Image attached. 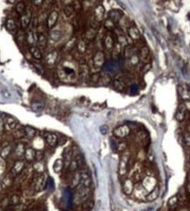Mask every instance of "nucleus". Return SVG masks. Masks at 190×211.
Listing matches in <instances>:
<instances>
[{
    "instance_id": "nucleus-1",
    "label": "nucleus",
    "mask_w": 190,
    "mask_h": 211,
    "mask_svg": "<svg viewBox=\"0 0 190 211\" xmlns=\"http://www.w3.org/2000/svg\"><path fill=\"white\" fill-rule=\"evenodd\" d=\"M141 184L144 187V188L148 193H150L157 186V181L156 178L153 176H146L143 178Z\"/></svg>"
},
{
    "instance_id": "nucleus-2",
    "label": "nucleus",
    "mask_w": 190,
    "mask_h": 211,
    "mask_svg": "<svg viewBox=\"0 0 190 211\" xmlns=\"http://www.w3.org/2000/svg\"><path fill=\"white\" fill-rule=\"evenodd\" d=\"M136 199L140 201H146V196L148 194V192L144 188L141 183H137L134 185V189L132 193Z\"/></svg>"
},
{
    "instance_id": "nucleus-3",
    "label": "nucleus",
    "mask_w": 190,
    "mask_h": 211,
    "mask_svg": "<svg viewBox=\"0 0 190 211\" xmlns=\"http://www.w3.org/2000/svg\"><path fill=\"white\" fill-rule=\"evenodd\" d=\"M178 94L184 101H190V88L186 84H180L177 87Z\"/></svg>"
},
{
    "instance_id": "nucleus-4",
    "label": "nucleus",
    "mask_w": 190,
    "mask_h": 211,
    "mask_svg": "<svg viewBox=\"0 0 190 211\" xmlns=\"http://www.w3.org/2000/svg\"><path fill=\"white\" fill-rule=\"evenodd\" d=\"M140 63H143L144 64H150V50L149 48L144 46L143 48H140V50H138V54H137Z\"/></svg>"
},
{
    "instance_id": "nucleus-5",
    "label": "nucleus",
    "mask_w": 190,
    "mask_h": 211,
    "mask_svg": "<svg viewBox=\"0 0 190 211\" xmlns=\"http://www.w3.org/2000/svg\"><path fill=\"white\" fill-rule=\"evenodd\" d=\"M129 159H130V154L128 152L124 153L120 160V164H119V173L120 175H124L127 172V168H128V163H129Z\"/></svg>"
},
{
    "instance_id": "nucleus-6",
    "label": "nucleus",
    "mask_w": 190,
    "mask_h": 211,
    "mask_svg": "<svg viewBox=\"0 0 190 211\" xmlns=\"http://www.w3.org/2000/svg\"><path fill=\"white\" fill-rule=\"evenodd\" d=\"M130 132V127L127 125H121L114 129V135L117 138H124L127 136H129Z\"/></svg>"
},
{
    "instance_id": "nucleus-7",
    "label": "nucleus",
    "mask_w": 190,
    "mask_h": 211,
    "mask_svg": "<svg viewBox=\"0 0 190 211\" xmlns=\"http://www.w3.org/2000/svg\"><path fill=\"white\" fill-rule=\"evenodd\" d=\"M186 113H187V106H186V104L185 103H180L178 107H177V110L175 112V115H174L177 122H181L182 120L185 119Z\"/></svg>"
},
{
    "instance_id": "nucleus-8",
    "label": "nucleus",
    "mask_w": 190,
    "mask_h": 211,
    "mask_svg": "<svg viewBox=\"0 0 190 211\" xmlns=\"http://www.w3.org/2000/svg\"><path fill=\"white\" fill-rule=\"evenodd\" d=\"M58 17H59V15L56 11H53L49 13V15L47 19V26L49 29H52L55 26V24L58 20Z\"/></svg>"
},
{
    "instance_id": "nucleus-9",
    "label": "nucleus",
    "mask_w": 190,
    "mask_h": 211,
    "mask_svg": "<svg viewBox=\"0 0 190 211\" xmlns=\"http://www.w3.org/2000/svg\"><path fill=\"white\" fill-rule=\"evenodd\" d=\"M128 35L130 38L133 41H137L141 38V34L139 29L136 26H131L128 29Z\"/></svg>"
},
{
    "instance_id": "nucleus-10",
    "label": "nucleus",
    "mask_w": 190,
    "mask_h": 211,
    "mask_svg": "<svg viewBox=\"0 0 190 211\" xmlns=\"http://www.w3.org/2000/svg\"><path fill=\"white\" fill-rule=\"evenodd\" d=\"M123 17V14L121 11L116 10V9H113L108 12V19L113 21L114 23H117L119 22L121 18Z\"/></svg>"
},
{
    "instance_id": "nucleus-11",
    "label": "nucleus",
    "mask_w": 190,
    "mask_h": 211,
    "mask_svg": "<svg viewBox=\"0 0 190 211\" xmlns=\"http://www.w3.org/2000/svg\"><path fill=\"white\" fill-rule=\"evenodd\" d=\"M123 192L127 194V195H130L133 193V189H134V183L132 181V179L130 178H127L124 183H123Z\"/></svg>"
},
{
    "instance_id": "nucleus-12",
    "label": "nucleus",
    "mask_w": 190,
    "mask_h": 211,
    "mask_svg": "<svg viewBox=\"0 0 190 211\" xmlns=\"http://www.w3.org/2000/svg\"><path fill=\"white\" fill-rule=\"evenodd\" d=\"M137 54H138V49L136 47H134L133 45H128V46L125 47V49H124V56L127 59H130L132 56L137 55Z\"/></svg>"
},
{
    "instance_id": "nucleus-13",
    "label": "nucleus",
    "mask_w": 190,
    "mask_h": 211,
    "mask_svg": "<svg viewBox=\"0 0 190 211\" xmlns=\"http://www.w3.org/2000/svg\"><path fill=\"white\" fill-rule=\"evenodd\" d=\"M93 64H94L95 66H97V67H101L105 64L104 54L101 51H99L95 54V55L93 57Z\"/></svg>"
},
{
    "instance_id": "nucleus-14",
    "label": "nucleus",
    "mask_w": 190,
    "mask_h": 211,
    "mask_svg": "<svg viewBox=\"0 0 190 211\" xmlns=\"http://www.w3.org/2000/svg\"><path fill=\"white\" fill-rule=\"evenodd\" d=\"M104 14H105V8L102 5H98L96 8L94 9V17L96 19L97 21H102L104 19Z\"/></svg>"
},
{
    "instance_id": "nucleus-15",
    "label": "nucleus",
    "mask_w": 190,
    "mask_h": 211,
    "mask_svg": "<svg viewBox=\"0 0 190 211\" xmlns=\"http://www.w3.org/2000/svg\"><path fill=\"white\" fill-rule=\"evenodd\" d=\"M44 139L46 141V143L51 146V147H54L56 145V143H58V138H57V136L53 134V133H46L44 135Z\"/></svg>"
},
{
    "instance_id": "nucleus-16",
    "label": "nucleus",
    "mask_w": 190,
    "mask_h": 211,
    "mask_svg": "<svg viewBox=\"0 0 190 211\" xmlns=\"http://www.w3.org/2000/svg\"><path fill=\"white\" fill-rule=\"evenodd\" d=\"M103 44H104V47L106 48V49L107 50H112L114 48V40L112 38V36L110 35H106L105 37H104V40H103Z\"/></svg>"
},
{
    "instance_id": "nucleus-17",
    "label": "nucleus",
    "mask_w": 190,
    "mask_h": 211,
    "mask_svg": "<svg viewBox=\"0 0 190 211\" xmlns=\"http://www.w3.org/2000/svg\"><path fill=\"white\" fill-rule=\"evenodd\" d=\"M158 195H159V187H158V186H157L151 192L148 193L146 196V201H154L157 199Z\"/></svg>"
},
{
    "instance_id": "nucleus-18",
    "label": "nucleus",
    "mask_w": 190,
    "mask_h": 211,
    "mask_svg": "<svg viewBox=\"0 0 190 211\" xmlns=\"http://www.w3.org/2000/svg\"><path fill=\"white\" fill-rule=\"evenodd\" d=\"M62 72H63V75L67 77H70V78H72V77H76V71L71 68V67H69V66H64L62 68Z\"/></svg>"
},
{
    "instance_id": "nucleus-19",
    "label": "nucleus",
    "mask_w": 190,
    "mask_h": 211,
    "mask_svg": "<svg viewBox=\"0 0 190 211\" xmlns=\"http://www.w3.org/2000/svg\"><path fill=\"white\" fill-rule=\"evenodd\" d=\"M57 59V53L53 51V52H50L48 55H47V58H46V61H47V64H49V65H52V64H55V61Z\"/></svg>"
},
{
    "instance_id": "nucleus-20",
    "label": "nucleus",
    "mask_w": 190,
    "mask_h": 211,
    "mask_svg": "<svg viewBox=\"0 0 190 211\" xmlns=\"http://www.w3.org/2000/svg\"><path fill=\"white\" fill-rule=\"evenodd\" d=\"M30 53H31V55H33L35 59H37V60H39V59H41L42 58V52H41V50L38 48H36V47H34V46H31V48H30Z\"/></svg>"
},
{
    "instance_id": "nucleus-21",
    "label": "nucleus",
    "mask_w": 190,
    "mask_h": 211,
    "mask_svg": "<svg viewBox=\"0 0 190 211\" xmlns=\"http://www.w3.org/2000/svg\"><path fill=\"white\" fill-rule=\"evenodd\" d=\"M32 109L36 113H40L43 109V104L41 101H35L32 103Z\"/></svg>"
},
{
    "instance_id": "nucleus-22",
    "label": "nucleus",
    "mask_w": 190,
    "mask_h": 211,
    "mask_svg": "<svg viewBox=\"0 0 190 211\" xmlns=\"http://www.w3.org/2000/svg\"><path fill=\"white\" fill-rule=\"evenodd\" d=\"M77 49L79 53L83 54L85 52L86 50V44L85 42V41L83 40H79L78 42H77Z\"/></svg>"
},
{
    "instance_id": "nucleus-23",
    "label": "nucleus",
    "mask_w": 190,
    "mask_h": 211,
    "mask_svg": "<svg viewBox=\"0 0 190 211\" xmlns=\"http://www.w3.org/2000/svg\"><path fill=\"white\" fill-rule=\"evenodd\" d=\"M48 42H47V38L43 35H40L38 37V45L41 48H45L47 47Z\"/></svg>"
},
{
    "instance_id": "nucleus-24",
    "label": "nucleus",
    "mask_w": 190,
    "mask_h": 211,
    "mask_svg": "<svg viewBox=\"0 0 190 211\" xmlns=\"http://www.w3.org/2000/svg\"><path fill=\"white\" fill-rule=\"evenodd\" d=\"M178 201H179V199H178V196H177V195L172 196V197L168 200V202H167L168 207H169L170 208H172V209L174 208L177 206Z\"/></svg>"
},
{
    "instance_id": "nucleus-25",
    "label": "nucleus",
    "mask_w": 190,
    "mask_h": 211,
    "mask_svg": "<svg viewBox=\"0 0 190 211\" xmlns=\"http://www.w3.org/2000/svg\"><path fill=\"white\" fill-rule=\"evenodd\" d=\"M62 165H63V161L62 159H56L55 162L54 163V166H53L54 171L57 173L60 172L62 168Z\"/></svg>"
},
{
    "instance_id": "nucleus-26",
    "label": "nucleus",
    "mask_w": 190,
    "mask_h": 211,
    "mask_svg": "<svg viewBox=\"0 0 190 211\" xmlns=\"http://www.w3.org/2000/svg\"><path fill=\"white\" fill-rule=\"evenodd\" d=\"M81 182V177H80V173L79 172H76V174L74 175L73 178H72V184L71 187H76L79 185V183Z\"/></svg>"
},
{
    "instance_id": "nucleus-27",
    "label": "nucleus",
    "mask_w": 190,
    "mask_h": 211,
    "mask_svg": "<svg viewBox=\"0 0 190 211\" xmlns=\"http://www.w3.org/2000/svg\"><path fill=\"white\" fill-rule=\"evenodd\" d=\"M0 93H1L3 95V97H5L6 99L11 98V93L8 91V89L1 84H0Z\"/></svg>"
},
{
    "instance_id": "nucleus-28",
    "label": "nucleus",
    "mask_w": 190,
    "mask_h": 211,
    "mask_svg": "<svg viewBox=\"0 0 190 211\" xmlns=\"http://www.w3.org/2000/svg\"><path fill=\"white\" fill-rule=\"evenodd\" d=\"M117 39H118V43L121 45V46H128L129 44V42H128V39H127V37L124 35H118V37H117Z\"/></svg>"
},
{
    "instance_id": "nucleus-29",
    "label": "nucleus",
    "mask_w": 190,
    "mask_h": 211,
    "mask_svg": "<svg viewBox=\"0 0 190 211\" xmlns=\"http://www.w3.org/2000/svg\"><path fill=\"white\" fill-rule=\"evenodd\" d=\"M62 34L58 30H53V31L50 33V38L54 41V42H57L59 41V39L61 38Z\"/></svg>"
},
{
    "instance_id": "nucleus-30",
    "label": "nucleus",
    "mask_w": 190,
    "mask_h": 211,
    "mask_svg": "<svg viewBox=\"0 0 190 211\" xmlns=\"http://www.w3.org/2000/svg\"><path fill=\"white\" fill-rule=\"evenodd\" d=\"M35 154V150L33 149H31V148H29V149H27L26 150V159L28 161H32V160L34 159Z\"/></svg>"
},
{
    "instance_id": "nucleus-31",
    "label": "nucleus",
    "mask_w": 190,
    "mask_h": 211,
    "mask_svg": "<svg viewBox=\"0 0 190 211\" xmlns=\"http://www.w3.org/2000/svg\"><path fill=\"white\" fill-rule=\"evenodd\" d=\"M16 11L18 13L23 15L26 12V5L24 2H19L18 3V5L16 6Z\"/></svg>"
},
{
    "instance_id": "nucleus-32",
    "label": "nucleus",
    "mask_w": 190,
    "mask_h": 211,
    "mask_svg": "<svg viewBox=\"0 0 190 211\" xmlns=\"http://www.w3.org/2000/svg\"><path fill=\"white\" fill-rule=\"evenodd\" d=\"M21 25H22V27L23 28H26L28 25H29V22H30V18L28 15H26V13H24L22 16H21Z\"/></svg>"
},
{
    "instance_id": "nucleus-33",
    "label": "nucleus",
    "mask_w": 190,
    "mask_h": 211,
    "mask_svg": "<svg viewBox=\"0 0 190 211\" xmlns=\"http://www.w3.org/2000/svg\"><path fill=\"white\" fill-rule=\"evenodd\" d=\"M63 12H64V14L67 17H71L74 13L75 10H74L72 6H66L64 8H63Z\"/></svg>"
},
{
    "instance_id": "nucleus-34",
    "label": "nucleus",
    "mask_w": 190,
    "mask_h": 211,
    "mask_svg": "<svg viewBox=\"0 0 190 211\" xmlns=\"http://www.w3.org/2000/svg\"><path fill=\"white\" fill-rule=\"evenodd\" d=\"M113 84H114V86L115 87V89L119 90V91H122V90L124 89V87H125L124 83L122 81L119 80V79H115Z\"/></svg>"
},
{
    "instance_id": "nucleus-35",
    "label": "nucleus",
    "mask_w": 190,
    "mask_h": 211,
    "mask_svg": "<svg viewBox=\"0 0 190 211\" xmlns=\"http://www.w3.org/2000/svg\"><path fill=\"white\" fill-rule=\"evenodd\" d=\"M35 34L32 32V31H29L27 33V35H26V41L27 42L30 44V45H34L35 42Z\"/></svg>"
},
{
    "instance_id": "nucleus-36",
    "label": "nucleus",
    "mask_w": 190,
    "mask_h": 211,
    "mask_svg": "<svg viewBox=\"0 0 190 211\" xmlns=\"http://www.w3.org/2000/svg\"><path fill=\"white\" fill-rule=\"evenodd\" d=\"M129 61H130V64H131L132 66H137V65L140 64V60H139V57H138L137 55L132 56L131 58H130V59H129Z\"/></svg>"
},
{
    "instance_id": "nucleus-37",
    "label": "nucleus",
    "mask_w": 190,
    "mask_h": 211,
    "mask_svg": "<svg viewBox=\"0 0 190 211\" xmlns=\"http://www.w3.org/2000/svg\"><path fill=\"white\" fill-rule=\"evenodd\" d=\"M78 168V164L77 160H76V159L71 160V164H70V165H69V169H70V171H71V172H76Z\"/></svg>"
},
{
    "instance_id": "nucleus-38",
    "label": "nucleus",
    "mask_w": 190,
    "mask_h": 211,
    "mask_svg": "<svg viewBox=\"0 0 190 211\" xmlns=\"http://www.w3.org/2000/svg\"><path fill=\"white\" fill-rule=\"evenodd\" d=\"M183 141L187 147H190V134L188 132H185L183 135Z\"/></svg>"
},
{
    "instance_id": "nucleus-39",
    "label": "nucleus",
    "mask_w": 190,
    "mask_h": 211,
    "mask_svg": "<svg viewBox=\"0 0 190 211\" xmlns=\"http://www.w3.org/2000/svg\"><path fill=\"white\" fill-rule=\"evenodd\" d=\"M90 79H91V81L92 82H93V83H98L99 81H100V79H101V75H100V73H93L92 76H91V77H90Z\"/></svg>"
},
{
    "instance_id": "nucleus-40",
    "label": "nucleus",
    "mask_w": 190,
    "mask_h": 211,
    "mask_svg": "<svg viewBox=\"0 0 190 211\" xmlns=\"http://www.w3.org/2000/svg\"><path fill=\"white\" fill-rule=\"evenodd\" d=\"M26 135L28 136L29 137H33L35 136V129L30 128V127H26Z\"/></svg>"
},
{
    "instance_id": "nucleus-41",
    "label": "nucleus",
    "mask_w": 190,
    "mask_h": 211,
    "mask_svg": "<svg viewBox=\"0 0 190 211\" xmlns=\"http://www.w3.org/2000/svg\"><path fill=\"white\" fill-rule=\"evenodd\" d=\"M6 26L9 30H13L15 28V23H14V20L13 19H8L7 22H6Z\"/></svg>"
},
{
    "instance_id": "nucleus-42",
    "label": "nucleus",
    "mask_w": 190,
    "mask_h": 211,
    "mask_svg": "<svg viewBox=\"0 0 190 211\" xmlns=\"http://www.w3.org/2000/svg\"><path fill=\"white\" fill-rule=\"evenodd\" d=\"M105 26H106V28H107V29L114 28V23L113 21H111L109 19H107L105 21Z\"/></svg>"
},
{
    "instance_id": "nucleus-43",
    "label": "nucleus",
    "mask_w": 190,
    "mask_h": 211,
    "mask_svg": "<svg viewBox=\"0 0 190 211\" xmlns=\"http://www.w3.org/2000/svg\"><path fill=\"white\" fill-rule=\"evenodd\" d=\"M66 142H67V137L62 136L60 140H58V143H59V145H62V144H64Z\"/></svg>"
},
{
    "instance_id": "nucleus-44",
    "label": "nucleus",
    "mask_w": 190,
    "mask_h": 211,
    "mask_svg": "<svg viewBox=\"0 0 190 211\" xmlns=\"http://www.w3.org/2000/svg\"><path fill=\"white\" fill-rule=\"evenodd\" d=\"M150 69V64H145L144 66H143V71H144V73H146Z\"/></svg>"
},
{
    "instance_id": "nucleus-45",
    "label": "nucleus",
    "mask_w": 190,
    "mask_h": 211,
    "mask_svg": "<svg viewBox=\"0 0 190 211\" xmlns=\"http://www.w3.org/2000/svg\"><path fill=\"white\" fill-rule=\"evenodd\" d=\"M101 133H102L103 135H105V134L107 132V126H102V127L101 128Z\"/></svg>"
},
{
    "instance_id": "nucleus-46",
    "label": "nucleus",
    "mask_w": 190,
    "mask_h": 211,
    "mask_svg": "<svg viewBox=\"0 0 190 211\" xmlns=\"http://www.w3.org/2000/svg\"><path fill=\"white\" fill-rule=\"evenodd\" d=\"M187 132H188V133H189V134H190V126H189V127H188V131H187Z\"/></svg>"
}]
</instances>
